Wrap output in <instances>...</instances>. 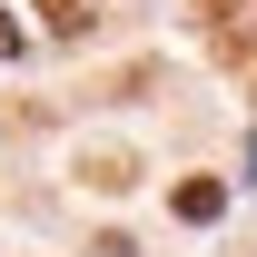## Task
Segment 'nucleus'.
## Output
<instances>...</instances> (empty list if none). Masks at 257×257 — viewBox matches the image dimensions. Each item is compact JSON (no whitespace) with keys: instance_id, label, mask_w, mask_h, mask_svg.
I'll use <instances>...</instances> for the list:
<instances>
[{"instance_id":"f257e3e1","label":"nucleus","mask_w":257,"mask_h":257,"mask_svg":"<svg viewBox=\"0 0 257 257\" xmlns=\"http://www.w3.org/2000/svg\"><path fill=\"white\" fill-rule=\"evenodd\" d=\"M218 208H227L218 178H178V218H188V227H218Z\"/></svg>"},{"instance_id":"f03ea898","label":"nucleus","mask_w":257,"mask_h":257,"mask_svg":"<svg viewBox=\"0 0 257 257\" xmlns=\"http://www.w3.org/2000/svg\"><path fill=\"white\" fill-rule=\"evenodd\" d=\"M40 10H50V30H89V20H79V0H40Z\"/></svg>"},{"instance_id":"7ed1b4c3","label":"nucleus","mask_w":257,"mask_h":257,"mask_svg":"<svg viewBox=\"0 0 257 257\" xmlns=\"http://www.w3.org/2000/svg\"><path fill=\"white\" fill-rule=\"evenodd\" d=\"M0 60H20V20H10V10H0Z\"/></svg>"}]
</instances>
